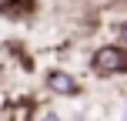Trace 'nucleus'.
Listing matches in <instances>:
<instances>
[{
  "mask_svg": "<svg viewBox=\"0 0 127 121\" xmlns=\"http://www.w3.org/2000/svg\"><path fill=\"white\" fill-rule=\"evenodd\" d=\"M7 51H10V54H13V57H17L20 64H24V67H27V71H30V67H33V61H30V57H27V54H24V44H17V40H7Z\"/></svg>",
  "mask_w": 127,
  "mask_h": 121,
  "instance_id": "obj_4",
  "label": "nucleus"
},
{
  "mask_svg": "<svg viewBox=\"0 0 127 121\" xmlns=\"http://www.w3.org/2000/svg\"><path fill=\"white\" fill-rule=\"evenodd\" d=\"M114 44L127 47V17H124V20H117V24H114Z\"/></svg>",
  "mask_w": 127,
  "mask_h": 121,
  "instance_id": "obj_5",
  "label": "nucleus"
},
{
  "mask_svg": "<svg viewBox=\"0 0 127 121\" xmlns=\"http://www.w3.org/2000/svg\"><path fill=\"white\" fill-rule=\"evenodd\" d=\"M90 74L94 77H100V81H110V77H124L127 74V47L121 44H97L94 51H90Z\"/></svg>",
  "mask_w": 127,
  "mask_h": 121,
  "instance_id": "obj_1",
  "label": "nucleus"
},
{
  "mask_svg": "<svg viewBox=\"0 0 127 121\" xmlns=\"http://www.w3.org/2000/svg\"><path fill=\"white\" fill-rule=\"evenodd\" d=\"M40 13V0H0V20L7 24H30Z\"/></svg>",
  "mask_w": 127,
  "mask_h": 121,
  "instance_id": "obj_3",
  "label": "nucleus"
},
{
  "mask_svg": "<svg viewBox=\"0 0 127 121\" xmlns=\"http://www.w3.org/2000/svg\"><path fill=\"white\" fill-rule=\"evenodd\" d=\"M37 121H64V118L57 115V111H50V108H47V111H40V115H37Z\"/></svg>",
  "mask_w": 127,
  "mask_h": 121,
  "instance_id": "obj_6",
  "label": "nucleus"
},
{
  "mask_svg": "<svg viewBox=\"0 0 127 121\" xmlns=\"http://www.w3.org/2000/svg\"><path fill=\"white\" fill-rule=\"evenodd\" d=\"M44 88L50 91L54 98H84V81L77 74H70V71H64V67H50V71H44Z\"/></svg>",
  "mask_w": 127,
  "mask_h": 121,
  "instance_id": "obj_2",
  "label": "nucleus"
}]
</instances>
